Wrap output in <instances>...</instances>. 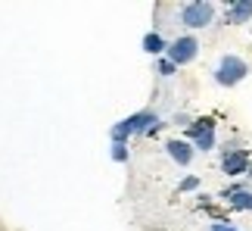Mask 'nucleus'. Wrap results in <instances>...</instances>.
I'll list each match as a JSON object with an SVG mask.
<instances>
[{
  "mask_svg": "<svg viewBox=\"0 0 252 231\" xmlns=\"http://www.w3.org/2000/svg\"><path fill=\"white\" fill-rule=\"evenodd\" d=\"M209 231H240L237 225H230V222H212Z\"/></svg>",
  "mask_w": 252,
  "mask_h": 231,
  "instance_id": "14",
  "label": "nucleus"
},
{
  "mask_svg": "<svg viewBox=\"0 0 252 231\" xmlns=\"http://www.w3.org/2000/svg\"><path fill=\"white\" fill-rule=\"evenodd\" d=\"M221 169H224V175H243L249 172V153L246 150H224L221 153Z\"/></svg>",
  "mask_w": 252,
  "mask_h": 231,
  "instance_id": "6",
  "label": "nucleus"
},
{
  "mask_svg": "<svg viewBox=\"0 0 252 231\" xmlns=\"http://www.w3.org/2000/svg\"><path fill=\"white\" fill-rule=\"evenodd\" d=\"M187 138L193 141V147L202 150V153H209L212 147H215V119H196V122H190L187 125Z\"/></svg>",
  "mask_w": 252,
  "mask_h": 231,
  "instance_id": "5",
  "label": "nucleus"
},
{
  "mask_svg": "<svg viewBox=\"0 0 252 231\" xmlns=\"http://www.w3.org/2000/svg\"><path fill=\"white\" fill-rule=\"evenodd\" d=\"M224 197H227V203H230V209H252V191H246V188H240V185H234V188H227V191H224Z\"/></svg>",
  "mask_w": 252,
  "mask_h": 231,
  "instance_id": "8",
  "label": "nucleus"
},
{
  "mask_svg": "<svg viewBox=\"0 0 252 231\" xmlns=\"http://www.w3.org/2000/svg\"><path fill=\"white\" fill-rule=\"evenodd\" d=\"M196 188H199V178H196V175H187V178L178 185V191H196Z\"/></svg>",
  "mask_w": 252,
  "mask_h": 231,
  "instance_id": "13",
  "label": "nucleus"
},
{
  "mask_svg": "<svg viewBox=\"0 0 252 231\" xmlns=\"http://www.w3.org/2000/svg\"><path fill=\"white\" fill-rule=\"evenodd\" d=\"M165 150H168V156L178 162V166H190L193 162V144L190 141H184V138H174L165 144Z\"/></svg>",
  "mask_w": 252,
  "mask_h": 231,
  "instance_id": "7",
  "label": "nucleus"
},
{
  "mask_svg": "<svg viewBox=\"0 0 252 231\" xmlns=\"http://www.w3.org/2000/svg\"><path fill=\"white\" fill-rule=\"evenodd\" d=\"M143 50L153 53V56H165L168 41H165V38H162L159 32H147V35H143Z\"/></svg>",
  "mask_w": 252,
  "mask_h": 231,
  "instance_id": "10",
  "label": "nucleus"
},
{
  "mask_svg": "<svg viewBox=\"0 0 252 231\" xmlns=\"http://www.w3.org/2000/svg\"><path fill=\"white\" fill-rule=\"evenodd\" d=\"M196 53H199V41L193 35H181V38H174V41L168 44V50L165 56L174 63V66H187L196 60Z\"/></svg>",
  "mask_w": 252,
  "mask_h": 231,
  "instance_id": "4",
  "label": "nucleus"
},
{
  "mask_svg": "<svg viewBox=\"0 0 252 231\" xmlns=\"http://www.w3.org/2000/svg\"><path fill=\"white\" fill-rule=\"evenodd\" d=\"M249 19H252V0H237V3H230V13H227L230 25H243Z\"/></svg>",
  "mask_w": 252,
  "mask_h": 231,
  "instance_id": "9",
  "label": "nucleus"
},
{
  "mask_svg": "<svg viewBox=\"0 0 252 231\" xmlns=\"http://www.w3.org/2000/svg\"><path fill=\"white\" fill-rule=\"evenodd\" d=\"M249 75V66L243 56H234V53H227V56H221L218 66H215V81L221 84V88H234V84H240Z\"/></svg>",
  "mask_w": 252,
  "mask_h": 231,
  "instance_id": "2",
  "label": "nucleus"
},
{
  "mask_svg": "<svg viewBox=\"0 0 252 231\" xmlns=\"http://www.w3.org/2000/svg\"><path fill=\"white\" fill-rule=\"evenodd\" d=\"M174 69H178V66H174V63L168 60V56H159V60H156V72L162 75V78H168V75H174Z\"/></svg>",
  "mask_w": 252,
  "mask_h": 231,
  "instance_id": "11",
  "label": "nucleus"
},
{
  "mask_svg": "<svg viewBox=\"0 0 252 231\" xmlns=\"http://www.w3.org/2000/svg\"><path fill=\"white\" fill-rule=\"evenodd\" d=\"M178 16H181V25L187 28H209L212 19H215V6L206 3V0H193V3L181 6Z\"/></svg>",
  "mask_w": 252,
  "mask_h": 231,
  "instance_id": "3",
  "label": "nucleus"
},
{
  "mask_svg": "<svg viewBox=\"0 0 252 231\" xmlns=\"http://www.w3.org/2000/svg\"><path fill=\"white\" fill-rule=\"evenodd\" d=\"M159 128H162L159 116L153 110H140V113L128 116V119H122L119 125H112V144H125L131 134H153Z\"/></svg>",
  "mask_w": 252,
  "mask_h": 231,
  "instance_id": "1",
  "label": "nucleus"
},
{
  "mask_svg": "<svg viewBox=\"0 0 252 231\" xmlns=\"http://www.w3.org/2000/svg\"><path fill=\"white\" fill-rule=\"evenodd\" d=\"M249 178H252V166H249Z\"/></svg>",
  "mask_w": 252,
  "mask_h": 231,
  "instance_id": "15",
  "label": "nucleus"
},
{
  "mask_svg": "<svg viewBox=\"0 0 252 231\" xmlns=\"http://www.w3.org/2000/svg\"><path fill=\"white\" fill-rule=\"evenodd\" d=\"M112 159L115 162H125V159H128V144H112Z\"/></svg>",
  "mask_w": 252,
  "mask_h": 231,
  "instance_id": "12",
  "label": "nucleus"
}]
</instances>
